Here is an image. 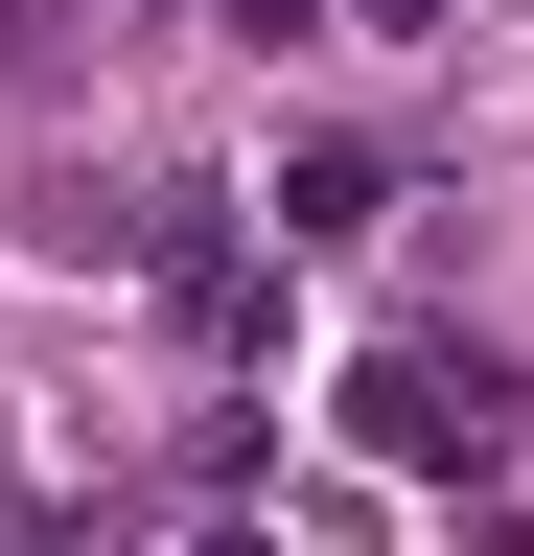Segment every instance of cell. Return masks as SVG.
<instances>
[{
  "mask_svg": "<svg viewBox=\"0 0 534 556\" xmlns=\"http://www.w3.org/2000/svg\"><path fill=\"white\" fill-rule=\"evenodd\" d=\"M349 441H372V464H464V486H488V464L534 441V371L419 325V348H372V371H349Z\"/></svg>",
  "mask_w": 534,
  "mask_h": 556,
  "instance_id": "cell-1",
  "label": "cell"
},
{
  "mask_svg": "<svg viewBox=\"0 0 534 556\" xmlns=\"http://www.w3.org/2000/svg\"><path fill=\"white\" fill-rule=\"evenodd\" d=\"M395 208H419V186H395L372 139H302V163H280V232H395Z\"/></svg>",
  "mask_w": 534,
  "mask_h": 556,
  "instance_id": "cell-2",
  "label": "cell"
},
{
  "mask_svg": "<svg viewBox=\"0 0 534 556\" xmlns=\"http://www.w3.org/2000/svg\"><path fill=\"white\" fill-rule=\"evenodd\" d=\"M71 47H94V0H0V93H47Z\"/></svg>",
  "mask_w": 534,
  "mask_h": 556,
  "instance_id": "cell-3",
  "label": "cell"
},
{
  "mask_svg": "<svg viewBox=\"0 0 534 556\" xmlns=\"http://www.w3.org/2000/svg\"><path fill=\"white\" fill-rule=\"evenodd\" d=\"M210 24H233V47H302V24H325V0H210Z\"/></svg>",
  "mask_w": 534,
  "mask_h": 556,
  "instance_id": "cell-4",
  "label": "cell"
},
{
  "mask_svg": "<svg viewBox=\"0 0 534 556\" xmlns=\"http://www.w3.org/2000/svg\"><path fill=\"white\" fill-rule=\"evenodd\" d=\"M349 24H372V47H442V0H349Z\"/></svg>",
  "mask_w": 534,
  "mask_h": 556,
  "instance_id": "cell-5",
  "label": "cell"
},
{
  "mask_svg": "<svg viewBox=\"0 0 534 556\" xmlns=\"http://www.w3.org/2000/svg\"><path fill=\"white\" fill-rule=\"evenodd\" d=\"M210 556H280V533H210Z\"/></svg>",
  "mask_w": 534,
  "mask_h": 556,
  "instance_id": "cell-6",
  "label": "cell"
}]
</instances>
